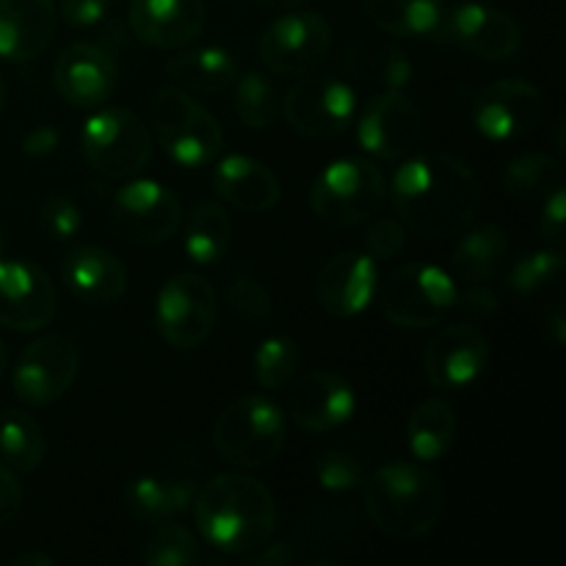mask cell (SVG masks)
<instances>
[{
    "instance_id": "obj_1",
    "label": "cell",
    "mask_w": 566,
    "mask_h": 566,
    "mask_svg": "<svg viewBox=\"0 0 566 566\" xmlns=\"http://www.w3.org/2000/svg\"><path fill=\"white\" fill-rule=\"evenodd\" d=\"M392 205L407 230L426 241L462 235L481 208V182L451 153L412 155L392 177Z\"/></svg>"
},
{
    "instance_id": "obj_2",
    "label": "cell",
    "mask_w": 566,
    "mask_h": 566,
    "mask_svg": "<svg viewBox=\"0 0 566 566\" xmlns=\"http://www.w3.org/2000/svg\"><path fill=\"white\" fill-rule=\"evenodd\" d=\"M193 517L208 545L247 558L269 545L280 509L260 479L247 473H224L197 492Z\"/></svg>"
},
{
    "instance_id": "obj_3",
    "label": "cell",
    "mask_w": 566,
    "mask_h": 566,
    "mask_svg": "<svg viewBox=\"0 0 566 566\" xmlns=\"http://www.w3.org/2000/svg\"><path fill=\"white\" fill-rule=\"evenodd\" d=\"M363 484L365 512L370 523L390 539H420L437 528L446 514V486L423 464H385Z\"/></svg>"
},
{
    "instance_id": "obj_4",
    "label": "cell",
    "mask_w": 566,
    "mask_h": 566,
    "mask_svg": "<svg viewBox=\"0 0 566 566\" xmlns=\"http://www.w3.org/2000/svg\"><path fill=\"white\" fill-rule=\"evenodd\" d=\"M149 127L164 153L182 169L208 166L224 147V130L205 105L177 86L158 88L149 97Z\"/></svg>"
},
{
    "instance_id": "obj_5",
    "label": "cell",
    "mask_w": 566,
    "mask_h": 566,
    "mask_svg": "<svg viewBox=\"0 0 566 566\" xmlns=\"http://www.w3.org/2000/svg\"><path fill=\"white\" fill-rule=\"evenodd\" d=\"M287 440L285 415L271 398L243 396L227 403L213 426V448L221 462L241 470L274 462Z\"/></svg>"
},
{
    "instance_id": "obj_6",
    "label": "cell",
    "mask_w": 566,
    "mask_h": 566,
    "mask_svg": "<svg viewBox=\"0 0 566 566\" xmlns=\"http://www.w3.org/2000/svg\"><path fill=\"white\" fill-rule=\"evenodd\" d=\"M376 293L381 313L401 329H429L440 324L457 307L459 296L451 274L431 263L398 265L381 285H376Z\"/></svg>"
},
{
    "instance_id": "obj_7",
    "label": "cell",
    "mask_w": 566,
    "mask_h": 566,
    "mask_svg": "<svg viewBox=\"0 0 566 566\" xmlns=\"http://www.w3.org/2000/svg\"><path fill=\"white\" fill-rule=\"evenodd\" d=\"M387 199L385 175L363 158H340L313 182L310 205L332 227H357L379 213Z\"/></svg>"
},
{
    "instance_id": "obj_8",
    "label": "cell",
    "mask_w": 566,
    "mask_h": 566,
    "mask_svg": "<svg viewBox=\"0 0 566 566\" xmlns=\"http://www.w3.org/2000/svg\"><path fill=\"white\" fill-rule=\"evenodd\" d=\"M83 158L105 177H136L153 160L149 125L130 108H103L92 114L81 133Z\"/></svg>"
},
{
    "instance_id": "obj_9",
    "label": "cell",
    "mask_w": 566,
    "mask_h": 566,
    "mask_svg": "<svg viewBox=\"0 0 566 566\" xmlns=\"http://www.w3.org/2000/svg\"><path fill=\"white\" fill-rule=\"evenodd\" d=\"M180 224V199L158 180H130L111 199V227L133 247H158L175 238Z\"/></svg>"
},
{
    "instance_id": "obj_10",
    "label": "cell",
    "mask_w": 566,
    "mask_h": 566,
    "mask_svg": "<svg viewBox=\"0 0 566 566\" xmlns=\"http://www.w3.org/2000/svg\"><path fill=\"white\" fill-rule=\"evenodd\" d=\"M216 287L208 276L182 271L166 280L155 304V324L169 346L188 352L199 348L216 329Z\"/></svg>"
},
{
    "instance_id": "obj_11",
    "label": "cell",
    "mask_w": 566,
    "mask_h": 566,
    "mask_svg": "<svg viewBox=\"0 0 566 566\" xmlns=\"http://www.w3.org/2000/svg\"><path fill=\"white\" fill-rule=\"evenodd\" d=\"M357 111V94L348 83L332 75H302V81L282 97L287 125L304 138L326 142L348 130Z\"/></svg>"
},
{
    "instance_id": "obj_12",
    "label": "cell",
    "mask_w": 566,
    "mask_h": 566,
    "mask_svg": "<svg viewBox=\"0 0 566 566\" xmlns=\"http://www.w3.org/2000/svg\"><path fill=\"white\" fill-rule=\"evenodd\" d=\"M260 61L274 75L302 77L318 70L332 50V28L315 11H291L260 36Z\"/></svg>"
},
{
    "instance_id": "obj_13",
    "label": "cell",
    "mask_w": 566,
    "mask_h": 566,
    "mask_svg": "<svg viewBox=\"0 0 566 566\" xmlns=\"http://www.w3.org/2000/svg\"><path fill=\"white\" fill-rule=\"evenodd\" d=\"M545 97L520 77H503L481 88L473 99V125L492 142H520L542 122Z\"/></svg>"
},
{
    "instance_id": "obj_14",
    "label": "cell",
    "mask_w": 566,
    "mask_h": 566,
    "mask_svg": "<svg viewBox=\"0 0 566 566\" xmlns=\"http://www.w3.org/2000/svg\"><path fill=\"white\" fill-rule=\"evenodd\" d=\"M81 368V352L66 335L33 340L14 368V392L31 407H48L66 396Z\"/></svg>"
},
{
    "instance_id": "obj_15",
    "label": "cell",
    "mask_w": 566,
    "mask_h": 566,
    "mask_svg": "<svg viewBox=\"0 0 566 566\" xmlns=\"http://www.w3.org/2000/svg\"><path fill=\"white\" fill-rule=\"evenodd\" d=\"M490 363V340L475 324H448L429 340L423 370L437 390H464L484 374Z\"/></svg>"
},
{
    "instance_id": "obj_16",
    "label": "cell",
    "mask_w": 566,
    "mask_h": 566,
    "mask_svg": "<svg viewBox=\"0 0 566 566\" xmlns=\"http://www.w3.org/2000/svg\"><path fill=\"white\" fill-rule=\"evenodd\" d=\"M55 310V285L42 265L0 258V326L14 332L44 329Z\"/></svg>"
},
{
    "instance_id": "obj_17",
    "label": "cell",
    "mask_w": 566,
    "mask_h": 566,
    "mask_svg": "<svg viewBox=\"0 0 566 566\" xmlns=\"http://www.w3.org/2000/svg\"><path fill=\"white\" fill-rule=\"evenodd\" d=\"M420 138H423V116L401 88H387L363 111L359 144L376 158H407L418 149Z\"/></svg>"
},
{
    "instance_id": "obj_18",
    "label": "cell",
    "mask_w": 566,
    "mask_h": 566,
    "mask_svg": "<svg viewBox=\"0 0 566 566\" xmlns=\"http://www.w3.org/2000/svg\"><path fill=\"white\" fill-rule=\"evenodd\" d=\"M287 409L298 429L310 434H326L352 420L357 396L352 385L335 370H310L293 385Z\"/></svg>"
},
{
    "instance_id": "obj_19",
    "label": "cell",
    "mask_w": 566,
    "mask_h": 566,
    "mask_svg": "<svg viewBox=\"0 0 566 566\" xmlns=\"http://www.w3.org/2000/svg\"><path fill=\"white\" fill-rule=\"evenodd\" d=\"M53 83L61 97L75 108H97L116 92L119 72L103 48L77 42L70 44L55 61Z\"/></svg>"
},
{
    "instance_id": "obj_20",
    "label": "cell",
    "mask_w": 566,
    "mask_h": 566,
    "mask_svg": "<svg viewBox=\"0 0 566 566\" xmlns=\"http://www.w3.org/2000/svg\"><path fill=\"white\" fill-rule=\"evenodd\" d=\"M446 31L453 42L484 61H506L523 44L517 20L490 3H462L446 14Z\"/></svg>"
},
{
    "instance_id": "obj_21",
    "label": "cell",
    "mask_w": 566,
    "mask_h": 566,
    "mask_svg": "<svg viewBox=\"0 0 566 566\" xmlns=\"http://www.w3.org/2000/svg\"><path fill=\"white\" fill-rule=\"evenodd\" d=\"M379 274L374 258L359 252H337L326 260L315 282V296L321 307L335 318H354L376 296Z\"/></svg>"
},
{
    "instance_id": "obj_22",
    "label": "cell",
    "mask_w": 566,
    "mask_h": 566,
    "mask_svg": "<svg viewBox=\"0 0 566 566\" xmlns=\"http://www.w3.org/2000/svg\"><path fill=\"white\" fill-rule=\"evenodd\" d=\"M130 28L149 48H188L205 28V3L202 0H133Z\"/></svg>"
},
{
    "instance_id": "obj_23",
    "label": "cell",
    "mask_w": 566,
    "mask_h": 566,
    "mask_svg": "<svg viewBox=\"0 0 566 566\" xmlns=\"http://www.w3.org/2000/svg\"><path fill=\"white\" fill-rule=\"evenodd\" d=\"M61 280L66 291L88 307H108L127 291V269L103 247H75L64 258Z\"/></svg>"
},
{
    "instance_id": "obj_24",
    "label": "cell",
    "mask_w": 566,
    "mask_h": 566,
    "mask_svg": "<svg viewBox=\"0 0 566 566\" xmlns=\"http://www.w3.org/2000/svg\"><path fill=\"white\" fill-rule=\"evenodd\" d=\"M59 28L53 0H0V59L31 61L50 48Z\"/></svg>"
},
{
    "instance_id": "obj_25",
    "label": "cell",
    "mask_w": 566,
    "mask_h": 566,
    "mask_svg": "<svg viewBox=\"0 0 566 566\" xmlns=\"http://www.w3.org/2000/svg\"><path fill=\"white\" fill-rule=\"evenodd\" d=\"M213 188L227 205L243 213H265L282 197L274 171L249 155H227L213 171Z\"/></svg>"
},
{
    "instance_id": "obj_26",
    "label": "cell",
    "mask_w": 566,
    "mask_h": 566,
    "mask_svg": "<svg viewBox=\"0 0 566 566\" xmlns=\"http://www.w3.org/2000/svg\"><path fill=\"white\" fill-rule=\"evenodd\" d=\"M197 481L188 475H138L125 486V506L138 523L160 525L180 517L197 501Z\"/></svg>"
},
{
    "instance_id": "obj_27",
    "label": "cell",
    "mask_w": 566,
    "mask_h": 566,
    "mask_svg": "<svg viewBox=\"0 0 566 566\" xmlns=\"http://www.w3.org/2000/svg\"><path fill=\"white\" fill-rule=\"evenodd\" d=\"M166 77L182 92L219 94L238 77V61L224 48H188L166 61Z\"/></svg>"
},
{
    "instance_id": "obj_28",
    "label": "cell",
    "mask_w": 566,
    "mask_h": 566,
    "mask_svg": "<svg viewBox=\"0 0 566 566\" xmlns=\"http://www.w3.org/2000/svg\"><path fill=\"white\" fill-rule=\"evenodd\" d=\"M370 22L390 36H437L446 31V0H363Z\"/></svg>"
},
{
    "instance_id": "obj_29",
    "label": "cell",
    "mask_w": 566,
    "mask_h": 566,
    "mask_svg": "<svg viewBox=\"0 0 566 566\" xmlns=\"http://www.w3.org/2000/svg\"><path fill=\"white\" fill-rule=\"evenodd\" d=\"M459 420L457 412L442 398H429L418 403L407 420V446L420 462H437L446 457L457 442Z\"/></svg>"
},
{
    "instance_id": "obj_30",
    "label": "cell",
    "mask_w": 566,
    "mask_h": 566,
    "mask_svg": "<svg viewBox=\"0 0 566 566\" xmlns=\"http://www.w3.org/2000/svg\"><path fill=\"white\" fill-rule=\"evenodd\" d=\"M509 254V238L501 224H484L459 238L451 269L464 282H486L501 274Z\"/></svg>"
},
{
    "instance_id": "obj_31",
    "label": "cell",
    "mask_w": 566,
    "mask_h": 566,
    "mask_svg": "<svg viewBox=\"0 0 566 566\" xmlns=\"http://www.w3.org/2000/svg\"><path fill=\"white\" fill-rule=\"evenodd\" d=\"M232 241V219L219 202L205 199L191 210L186 224V252L193 263L213 265L227 254Z\"/></svg>"
},
{
    "instance_id": "obj_32",
    "label": "cell",
    "mask_w": 566,
    "mask_h": 566,
    "mask_svg": "<svg viewBox=\"0 0 566 566\" xmlns=\"http://www.w3.org/2000/svg\"><path fill=\"white\" fill-rule=\"evenodd\" d=\"M558 186H562V166L553 155H517L503 169V191L514 202H545Z\"/></svg>"
},
{
    "instance_id": "obj_33",
    "label": "cell",
    "mask_w": 566,
    "mask_h": 566,
    "mask_svg": "<svg viewBox=\"0 0 566 566\" xmlns=\"http://www.w3.org/2000/svg\"><path fill=\"white\" fill-rule=\"evenodd\" d=\"M0 457L14 473H31L44 459L42 426L20 409H6L0 418Z\"/></svg>"
},
{
    "instance_id": "obj_34",
    "label": "cell",
    "mask_w": 566,
    "mask_h": 566,
    "mask_svg": "<svg viewBox=\"0 0 566 566\" xmlns=\"http://www.w3.org/2000/svg\"><path fill=\"white\" fill-rule=\"evenodd\" d=\"M235 114L252 130H265L274 125L282 114V92L276 86L274 77L263 75V72H247V75L235 77Z\"/></svg>"
},
{
    "instance_id": "obj_35",
    "label": "cell",
    "mask_w": 566,
    "mask_h": 566,
    "mask_svg": "<svg viewBox=\"0 0 566 566\" xmlns=\"http://www.w3.org/2000/svg\"><path fill=\"white\" fill-rule=\"evenodd\" d=\"M298 365H302V348L293 337H265L254 352V379L263 390H280L298 374Z\"/></svg>"
},
{
    "instance_id": "obj_36",
    "label": "cell",
    "mask_w": 566,
    "mask_h": 566,
    "mask_svg": "<svg viewBox=\"0 0 566 566\" xmlns=\"http://www.w3.org/2000/svg\"><path fill=\"white\" fill-rule=\"evenodd\" d=\"M142 562L149 566H193L202 562V553L191 531L175 523H160L158 531L144 542Z\"/></svg>"
},
{
    "instance_id": "obj_37",
    "label": "cell",
    "mask_w": 566,
    "mask_h": 566,
    "mask_svg": "<svg viewBox=\"0 0 566 566\" xmlns=\"http://www.w3.org/2000/svg\"><path fill=\"white\" fill-rule=\"evenodd\" d=\"M564 271V254L562 249H539V252L525 254L523 260L514 263V269L509 271L506 285L514 293H536L542 287L553 285V282L562 276Z\"/></svg>"
},
{
    "instance_id": "obj_38",
    "label": "cell",
    "mask_w": 566,
    "mask_h": 566,
    "mask_svg": "<svg viewBox=\"0 0 566 566\" xmlns=\"http://www.w3.org/2000/svg\"><path fill=\"white\" fill-rule=\"evenodd\" d=\"M315 481L329 492H348L365 481V468L359 457L343 448H332L315 459Z\"/></svg>"
},
{
    "instance_id": "obj_39",
    "label": "cell",
    "mask_w": 566,
    "mask_h": 566,
    "mask_svg": "<svg viewBox=\"0 0 566 566\" xmlns=\"http://www.w3.org/2000/svg\"><path fill=\"white\" fill-rule=\"evenodd\" d=\"M227 302H230L232 313L247 324H265L274 310L269 287L254 276H238L227 291Z\"/></svg>"
},
{
    "instance_id": "obj_40",
    "label": "cell",
    "mask_w": 566,
    "mask_h": 566,
    "mask_svg": "<svg viewBox=\"0 0 566 566\" xmlns=\"http://www.w3.org/2000/svg\"><path fill=\"white\" fill-rule=\"evenodd\" d=\"M39 227L48 238L53 241H70L77 235V230L83 227V216L77 210V205L72 202L64 193H53L42 202L39 208Z\"/></svg>"
},
{
    "instance_id": "obj_41",
    "label": "cell",
    "mask_w": 566,
    "mask_h": 566,
    "mask_svg": "<svg viewBox=\"0 0 566 566\" xmlns=\"http://www.w3.org/2000/svg\"><path fill=\"white\" fill-rule=\"evenodd\" d=\"M365 249L374 260H392L407 247V227L396 219H368L365 221Z\"/></svg>"
},
{
    "instance_id": "obj_42",
    "label": "cell",
    "mask_w": 566,
    "mask_h": 566,
    "mask_svg": "<svg viewBox=\"0 0 566 566\" xmlns=\"http://www.w3.org/2000/svg\"><path fill=\"white\" fill-rule=\"evenodd\" d=\"M564 224H566V197H564V188L558 186L556 191L545 199V210H542V221H539L542 238H545L551 247L562 249Z\"/></svg>"
},
{
    "instance_id": "obj_43",
    "label": "cell",
    "mask_w": 566,
    "mask_h": 566,
    "mask_svg": "<svg viewBox=\"0 0 566 566\" xmlns=\"http://www.w3.org/2000/svg\"><path fill=\"white\" fill-rule=\"evenodd\" d=\"M108 14V0H61V20L72 28H92Z\"/></svg>"
},
{
    "instance_id": "obj_44",
    "label": "cell",
    "mask_w": 566,
    "mask_h": 566,
    "mask_svg": "<svg viewBox=\"0 0 566 566\" xmlns=\"http://www.w3.org/2000/svg\"><path fill=\"white\" fill-rule=\"evenodd\" d=\"M22 509V486L14 479V470L0 464V528L14 523V517Z\"/></svg>"
},
{
    "instance_id": "obj_45",
    "label": "cell",
    "mask_w": 566,
    "mask_h": 566,
    "mask_svg": "<svg viewBox=\"0 0 566 566\" xmlns=\"http://www.w3.org/2000/svg\"><path fill=\"white\" fill-rule=\"evenodd\" d=\"M470 285H473L470 291L459 293L457 296L459 307L468 315H473V318H490V315H495L497 307H501L495 293H492L490 287H481V282H470Z\"/></svg>"
},
{
    "instance_id": "obj_46",
    "label": "cell",
    "mask_w": 566,
    "mask_h": 566,
    "mask_svg": "<svg viewBox=\"0 0 566 566\" xmlns=\"http://www.w3.org/2000/svg\"><path fill=\"white\" fill-rule=\"evenodd\" d=\"M59 142H61V133L55 130L53 125H39L22 138V153H25L28 158H44V155H50L55 147H59Z\"/></svg>"
},
{
    "instance_id": "obj_47",
    "label": "cell",
    "mask_w": 566,
    "mask_h": 566,
    "mask_svg": "<svg viewBox=\"0 0 566 566\" xmlns=\"http://www.w3.org/2000/svg\"><path fill=\"white\" fill-rule=\"evenodd\" d=\"M409 75H412V70H409L407 59H403L401 53H390L387 55V66H385V81L390 88H403L409 83Z\"/></svg>"
},
{
    "instance_id": "obj_48",
    "label": "cell",
    "mask_w": 566,
    "mask_h": 566,
    "mask_svg": "<svg viewBox=\"0 0 566 566\" xmlns=\"http://www.w3.org/2000/svg\"><path fill=\"white\" fill-rule=\"evenodd\" d=\"M545 329L551 332V337L558 343V346L566 340V313L558 302L551 304V310L545 313Z\"/></svg>"
},
{
    "instance_id": "obj_49",
    "label": "cell",
    "mask_w": 566,
    "mask_h": 566,
    "mask_svg": "<svg viewBox=\"0 0 566 566\" xmlns=\"http://www.w3.org/2000/svg\"><path fill=\"white\" fill-rule=\"evenodd\" d=\"M55 562L44 553H22V556H14L9 566H53Z\"/></svg>"
},
{
    "instance_id": "obj_50",
    "label": "cell",
    "mask_w": 566,
    "mask_h": 566,
    "mask_svg": "<svg viewBox=\"0 0 566 566\" xmlns=\"http://www.w3.org/2000/svg\"><path fill=\"white\" fill-rule=\"evenodd\" d=\"M258 3L269 6V9H293V6H302L307 0H258Z\"/></svg>"
},
{
    "instance_id": "obj_51",
    "label": "cell",
    "mask_w": 566,
    "mask_h": 566,
    "mask_svg": "<svg viewBox=\"0 0 566 566\" xmlns=\"http://www.w3.org/2000/svg\"><path fill=\"white\" fill-rule=\"evenodd\" d=\"M3 103H6V83H3V75H0V111H3Z\"/></svg>"
},
{
    "instance_id": "obj_52",
    "label": "cell",
    "mask_w": 566,
    "mask_h": 566,
    "mask_svg": "<svg viewBox=\"0 0 566 566\" xmlns=\"http://www.w3.org/2000/svg\"><path fill=\"white\" fill-rule=\"evenodd\" d=\"M3 370H6V348L3 343H0V376H3Z\"/></svg>"
},
{
    "instance_id": "obj_53",
    "label": "cell",
    "mask_w": 566,
    "mask_h": 566,
    "mask_svg": "<svg viewBox=\"0 0 566 566\" xmlns=\"http://www.w3.org/2000/svg\"><path fill=\"white\" fill-rule=\"evenodd\" d=\"M0 258H3V235H0Z\"/></svg>"
}]
</instances>
